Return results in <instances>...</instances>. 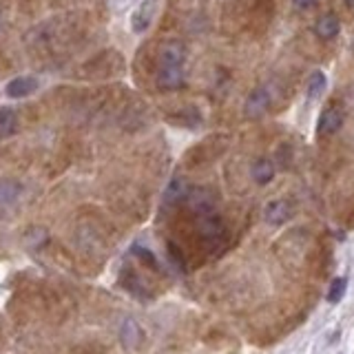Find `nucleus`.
I'll use <instances>...</instances> for the list:
<instances>
[{"label":"nucleus","mask_w":354,"mask_h":354,"mask_svg":"<svg viewBox=\"0 0 354 354\" xmlns=\"http://www.w3.org/2000/svg\"><path fill=\"white\" fill-rule=\"evenodd\" d=\"M120 343L127 350H140L144 343V330L133 317H127L120 326Z\"/></svg>","instance_id":"0eeeda50"},{"label":"nucleus","mask_w":354,"mask_h":354,"mask_svg":"<svg viewBox=\"0 0 354 354\" xmlns=\"http://www.w3.org/2000/svg\"><path fill=\"white\" fill-rule=\"evenodd\" d=\"M155 14H158V0H142L131 14V29L136 33H144L151 27Z\"/></svg>","instance_id":"423d86ee"},{"label":"nucleus","mask_w":354,"mask_h":354,"mask_svg":"<svg viewBox=\"0 0 354 354\" xmlns=\"http://www.w3.org/2000/svg\"><path fill=\"white\" fill-rule=\"evenodd\" d=\"M346 288H348V279L346 277H337V279L330 281V290H328V301L330 304H337L346 295Z\"/></svg>","instance_id":"a211bd4d"},{"label":"nucleus","mask_w":354,"mask_h":354,"mask_svg":"<svg viewBox=\"0 0 354 354\" xmlns=\"http://www.w3.org/2000/svg\"><path fill=\"white\" fill-rule=\"evenodd\" d=\"M20 193H22L20 182L9 180V177H0V208H7L11 204H16Z\"/></svg>","instance_id":"ddd939ff"},{"label":"nucleus","mask_w":354,"mask_h":354,"mask_svg":"<svg viewBox=\"0 0 354 354\" xmlns=\"http://www.w3.org/2000/svg\"><path fill=\"white\" fill-rule=\"evenodd\" d=\"M343 122H346V106L337 100H332L324 106L319 115V122H317V136L319 138H330L335 136V133L343 127Z\"/></svg>","instance_id":"f257e3e1"},{"label":"nucleus","mask_w":354,"mask_h":354,"mask_svg":"<svg viewBox=\"0 0 354 354\" xmlns=\"http://www.w3.org/2000/svg\"><path fill=\"white\" fill-rule=\"evenodd\" d=\"M184 202H186L188 210H191L195 217H202V215L215 213L217 195L210 191V188H206V186H195V188H188Z\"/></svg>","instance_id":"f03ea898"},{"label":"nucleus","mask_w":354,"mask_h":354,"mask_svg":"<svg viewBox=\"0 0 354 354\" xmlns=\"http://www.w3.org/2000/svg\"><path fill=\"white\" fill-rule=\"evenodd\" d=\"M38 84L40 82L33 75H20V77H14V80L5 86V93L9 97H27L36 91Z\"/></svg>","instance_id":"f8f14e48"},{"label":"nucleus","mask_w":354,"mask_h":354,"mask_svg":"<svg viewBox=\"0 0 354 354\" xmlns=\"http://www.w3.org/2000/svg\"><path fill=\"white\" fill-rule=\"evenodd\" d=\"M184 60H186V47L180 40H166L158 51L160 66H175V69H180Z\"/></svg>","instance_id":"39448f33"},{"label":"nucleus","mask_w":354,"mask_h":354,"mask_svg":"<svg viewBox=\"0 0 354 354\" xmlns=\"http://www.w3.org/2000/svg\"><path fill=\"white\" fill-rule=\"evenodd\" d=\"M195 226H197V235L202 237L204 241H210V243L221 241L226 235V226H224V221H221V217L217 213L197 217Z\"/></svg>","instance_id":"20e7f679"},{"label":"nucleus","mask_w":354,"mask_h":354,"mask_svg":"<svg viewBox=\"0 0 354 354\" xmlns=\"http://www.w3.org/2000/svg\"><path fill=\"white\" fill-rule=\"evenodd\" d=\"M292 213H295L292 204L288 202V199H272L263 210V219L268 221L270 226H281L286 221H290Z\"/></svg>","instance_id":"9d476101"},{"label":"nucleus","mask_w":354,"mask_h":354,"mask_svg":"<svg viewBox=\"0 0 354 354\" xmlns=\"http://www.w3.org/2000/svg\"><path fill=\"white\" fill-rule=\"evenodd\" d=\"M188 193V184L184 177H173V180L169 182V186H166L164 191V204H177V202H184V197Z\"/></svg>","instance_id":"4468645a"},{"label":"nucleus","mask_w":354,"mask_h":354,"mask_svg":"<svg viewBox=\"0 0 354 354\" xmlns=\"http://www.w3.org/2000/svg\"><path fill=\"white\" fill-rule=\"evenodd\" d=\"M272 104V95L266 86H254L252 91L246 95V102H243V115L248 120H259L268 113V109Z\"/></svg>","instance_id":"7ed1b4c3"},{"label":"nucleus","mask_w":354,"mask_h":354,"mask_svg":"<svg viewBox=\"0 0 354 354\" xmlns=\"http://www.w3.org/2000/svg\"><path fill=\"white\" fill-rule=\"evenodd\" d=\"M346 5H348V7H354V0H346Z\"/></svg>","instance_id":"5701e85b"},{"label":"nucleus","mask_w":354,"mask_h":354,"mask_svg":"<svg viewBox=\"0 0 354 354\" xmlns=\"http://www.w3.org/2000/svg\"><path fill=\"white\" fill-rule=\"evenodd\" d=\"M122 286L127 288L129 292H133L136 297H147L149 292H147V288L142 286V281H140V277L133 272V270H124V274H122Z\"/></svg>","instance_id":"f3484780"},{"label":"nucleus","mask_w":354,"mask_h":354,"mask_svg":"<svg viewBox=\"0 0 354 354\" xmlns=\"http://www.w3.org/2000/svg\"><path fill=\"white\" fill-rule=\"evenodd\" d=\"M16 129H18V113L14 109L3 106L0 109V138L14 136Z\"/></svg>","instance_id":"2eb2a0df"},{"label":"nucleus","mask_w":354,"mask_h":354,"mask_svg":"<svg viewBox=\"0 0 354 354\" xmlns=\"http://www.w3.org/2000/svg\"><path fill=\"white\" fill-rule=\"evenodd\" d=\"M169 257H171V263L175 266L177 270H184L186 268V261H184V252L180 250L177 243H169Z\"/></svg>","instance_id":"aec40b11"},{"label":"nucleus","mask_w":354,"mask_h":354,"mask_svg":"<svg viewBox=\"0 0 354 354\" xmlns=\"http://www.w3.org/2000/svg\"><path fill=\"white\" fill-rule=\"evenodd\" d=\"M131 252H133V254H138V257L142 259V263H144V266H149L151 270L160 272V261L155 259V254H153L151 250L142 248V246H133V248H131Z\"/></svg>","instance_id":"6ab92c4d"},{"label":"nucleus","mask_w":354,"mask_h":354,"mask_svg":"<svg viewBox=\"0 0 354 354\" xmlns=\"http://www.w3.org/2000/svg\"><path fill=\"white\" fill-rule=\"evenodd\" d=\"M155 84L162 91H177V88H182L186 84V75H184V69H175V66H160L158 69V75H155Z\"/></svg>","instance_id":"1a4fd4ad"},{"label":"nucleus","mask_w":354,"mask_h":354,"mask_svg":"<svg viewBox=\"0 0 354 354\" xmlns=\"http://www.w3.org/2000/svg\"><path fill=\"white\" fill-rule=\"evenodd\" d=\"M346 102H348V106L354 109V84L348 86V91H346Z\"/></svg>","instance_id":"4be33fe9"},{"label":"nucleus","mask_w":354,"mask_h":354,"mask_svg":"<svg viewBox=\"0 0 354 354\" xmlns=\"http://www.w3.org/2000/svg\"><path fill=\"white\" fill-rule=\"evenodd\" d=\"M326 84H328L326 73H324V71H313V73H310V77H308L306 93H308L310 97H319L321 93L326 91Z\"/></svg>","instance_id":"dca6fc26"},{"label":"nucleus","mask_w":354,"mask_h":354,"mask_svg":"<svg viewBox=\"0 0 354 354\" xmlns=\"http://www.w3.org/2000/svg\"><path fill=\"white\" fill-rule=\"evenodd\" d=\"M274 175H277V166L272 160L268 158H257L252 162L250 166V177H252V182L254 184H259V186H266V184H270L274 180Z\"/></svg>","instance_id":"9b49d317"},{"label":"nucleus","mask_w":354,"mask_h":354,"mask_svg":"<svg viewBox=\"0 0 354 354\" xmlns=\"http://www.w3.org/2000/svg\"><path fill=\"white\" fill-rule=\"evenodd\" d=\"M319 5V0H292V7L297 11H310V9H315Z\"/></svg>","instance_id":"412c9836"},{"label":"nucleus","mask_w":354,"mask_h":354,"mask_svg":"<svg viewBox=\"0 0 354 354\" xmlns=\"http://www.w3.org/2000/svg\"><path fill=\"white\" fill-rule=\"evenodd\" d=\"M124 3H131V0H124Z\"/></svg>","instance_id":"b1692460"},{"label":"nucleus","mask_w":354,"mask_h":354,"mask_svg":"<svg viewBox=\"0 0 354 354\" xmlns=\"http://www.w3.org/2000/svg\"><path fill=\"white\" fill-rule=\"evenodd\" d=\"M315 36L319 40H324V42H330V40H335L339 38V33H341V20L337 14H332V11H326V14H321L317 20H315Z\"/></svg>","instance_id":"6e6552de"}]
</instances>
